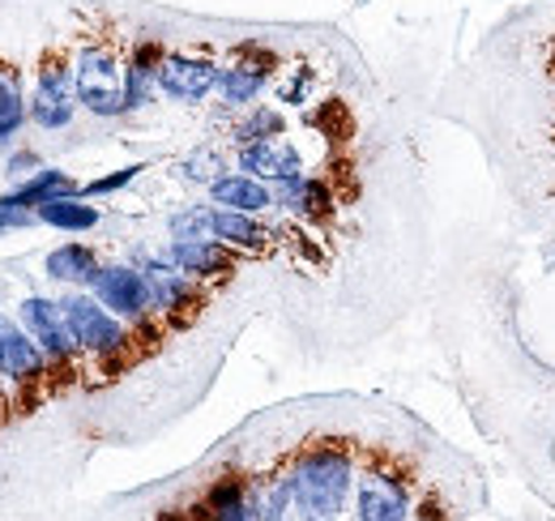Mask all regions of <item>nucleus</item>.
I'll use <instances>...</instances> for the list:
<instances>
[{
	"label": "nucleus",
	"mask_w": 555,
	"mask_h": 521,
	"mask_svg": "<svg viewBox=\"0 0 555 521\" xmlns=\"http://www.w3.org/2000/svg\"><path fill=\"white\" fill-rule=\"evenodd\" d=\"M120 48L107 35H90L73 61V81H77V103L94 116H120L129 112V73H125Z\"/></svg>",
	"instance_id": "1"
},
{
	"label": "nucleus",
	"mask_w": 555,
	"mask_h": 521,
	"mask_svg": "<svg viewBox=\"0 0 555 521\" xmlns=\"http://www.w3.org/2000/svg\"><path fill=\"white\" fill-rule=\"evenodd\" d=\"M350 454L338 445H317L295 461V474H291V496L295 505L308 513L312 521H330L350 492Z\"/></svg>",
	"instance_id": "2"
},
{
	"label": "nucleus",
	"mask_w": 555,
	"mask_h": 521,
	"mask_svg": "<svg viewBox=\"0 0 555 521\" xmlns=\"http://www.w3.org/2000/svg\"><path fill=\"white\" fill-rule=\"evenodd\" d=\"M61 308H65V317H69V329H73V338H77V346H81V355L103 359L107 368L133 364L129 346H133L138 338L116 321V313H107V308H103L99 300H90V295H69Z\"/></svg>",
	"instance_id": "3"
},
{
	"label": "nucleus",
	"mask_w": 555,
	"mask_h": 521,
	"mask_svg": "<svg viewBox=\"0 0 555 521\" xmlns=\"http://www.w3.org/2000/svg\"><path fill=\"white\" fill-rule=\"evenodd\" d=\"M77 103V81H73V61L65 52H43L39 61V86L30 99V116L39 129H65L73 120Z\"/></svg>",
	"instance_id": "4"
},
{
	"label": "nucleus",
	"mask_w": 555,
	"mask_h": 521,
	"mask_svg": "<svg viewBox=\"0 0 555 521\" xmlns=\"http://www.w3.org/2000/svg\"><path fill=\"white\" fill-rule=\"evenodd\" d=\"M22 321H26V329H30V338L43 346V355H48L56 368L73 372V364H77L81 346H77V338H73L65 308H61V304H52V300H39V295H35V300H26V304H22Z\"/></svg>",
	"instance_id": "5"
},
{
	"label": "nucleus",
	"mask_w": 555,
	"mask_h": 521,
	"mask_svg": "<svg viewBox=\"0 0 555 521\" xmlns=\"http://www.w3.org/2000/svg\"><path fill=\"white\" fill-rule=\"evenodd\" d=\"M94 295H99V304L107 313L129 317V321L150 317V300H154L150 295V274H141L133 265H107V269H99Z\"/></svg>",
	"instance_id": "6"
},
{
	"label": "nucleus",
	"mask_w": 555,
	"mask_h": 521,
	"mask_svg": "<svg viewBox=\"0 0 555 521\" xmlns=\"http://www.w3.org/2000/svg\"><path fill=\"white\" fill-rule=\"evenodd\" d=\"M218 77H222L218 61L193 56V52H171L158 73V90L176 103H202L209 90H218Z\"/></svg>",
	"instance_id": "7"
},
{
	"label": "nucleus",
	"mask_w": 555,
	"mask_h": 521,
	"mask_svg": "<svg viewBox=\"0 0 555 521\" xmlns=\"http://www.w3.org/2000/svg\"><path fill=\"white\" fill-rule=\"evenodd\" d=\"M270 68H274V56H270V52H261V48L244 43V48L235 52V61H231V65H222L218 94H222L231 107H253V99L261 94V86H266Z\"/></svg>",
	"instance_id": "8"
},
{
	"label": "nucleus",
	"mask_w": 555,
	"mask_h": 521,
	"mask_svg": "<svg viewBox=\"0 0 555 521\" xmlns=\"http://www.w3.org/2000/svg\"><path fill=\"white\" fill-rule=\"evenodd\" d=\"M240 167L257 180H274V185H286V180H299L304 176V158L291 141L282 137H266V141H248L240 145Z\"/></svg>",
	"instance_id": "9"
},
{
	"label": "nucleus",
	"mask_w": 555,
	"mask_h": 521,
	"mask_svg": "<svg viewBox=\"0 0 555 521\" xmlns=\"http://www.w3.org/2000/svg\"><path fill=\"white\" fill-rule=\"evenodd\" d=\"M354 509H359V521H406L411 518L406 483L393 479V474H385V470H372V474L359 483Z\"/></svg>",
	"instance_id": "10"
},
{
	"label": "nucleus",
	"mask_w": 555,
	"mask_h": 521,
	"mask_svg": "<svg viewBox=\"0 0 555 521\" xmlns=\"http://www.w3.org/2000/svg\"><path fill=\"white\" fill-rule=\"evenodd\" d=\"M48 355H43V346L35 342V338H26L17 326H9V321H0V372L13 381V385H30V381H39L43 372H48Z\"/></svg>",
	"instance_id": "11"
},
{
	"label": "nucleus",
	"mask_w": 555,
	"mask_h": 521,
	"mask_svg": "<svg viewBox=\"0 0 555 521\" xmlns=\"http://www.w3.org/2000/svg\"><path fill=\"white\" fill-rule=\"evenodd\" d=\"M209 236L227 249H244V253H266L270 249V231L261 223H253V214L240 209H209Z\"/></svg>",
	"instance_id": "12"
},
{
	"label": "nucleus",
	"mask_w": 555,
	"mask_h": 521,
	"mask_svg": "<svg viewBox=\"0 0 555 521\" xmlns=\"http://www.w3.org/2000/svg\"><path fill=\"white\" fill-rule=\"evenodd\" d=\"M171 265L184 269L189 278H222V274L235 269L227 244H218V240H176L171 244Z\"/></svg>",
	"instance_id": "13"
},
{
	"label": "nucleus",
	"mask_w": 555,
	"mask_h": 521,
	"mask_svg": "<svg viewBox=\"0 0 555 521\" xmlns=\"http://www.w3.org/2000/svg\"><path fill=\"white\" fill-rule=\"evenodd\" d=\"M209 196H214V205L240 209V214H261V209L274 205V193L257 176H218L209 185Z\"/></svg>",
	"instance_id": "14"
},
{
	"label": "nucleus",
	"mask_w": 555,
	"mask_h": 521,
	"mask_svg": "<svg viewBox=\"0 0 555 521\" xmlns=\"http://www.w3.org/2000/svg\"><path fill=\"white\" fill-rule=\"evenodd\" d=\"M163 43L158 39H138L129 61H125V73H129V107H141L150 99V90L158 86V73H163Z\"/></svg>",
	"instance_id": "15"
},
{
	"label": "nucleus",
	"mask_w": 555,
	"mask_h": 521,
	"mask_svg": "<svg viewBox=\"0 0 555 521\" xmlns=\"http://www.w3.org/2000/svg\"><path fill=\"white\" fill-rule=\"evenodd\" d=\"M278 201L291 209V214H299V218H312V223H325L330 214H334V189H330V180H286L282 189H278Z\"/></svg>",
	"instance_id": "16"
},
{
	"label": "nucleus",
	"mask_w": 555,
	"mask_h": 521,
	"mask_svg": "<svg viewBox=\"0 0 555 521\" xmlns=\"http://www.w3.org/2000/svg\"><path fill=\"white\" fill-rule=\"evenodd\" d=\"M35 218L48 223V227H61V231H90V227L99 223V209L86 205L81 193H65V196L43 201V205L35 209Z\"/></svg>",
	"instance_id": "17"
},
{
	"label": "nucleus",
	"mask_w": 555,
	"mask_h": 521,
	"mask_svg": "<svg viewBox=\"0 0 555 521\" xmlns=\"http://www.w3.org/2000/svg\"><path fill=\"white\" fill-rule=\"evenodd\" d=\"M99 260L94 253L86 249V244H61L56 253H48V274L56 278V282H90L94 287V278H99Z\"/></svg>",
	"instance_id": "18"
},
{
	"label": "nucleus",
	"mask_w": 555,
	"mask_h": 521,
	"mask_svg": "<svg viewBox=\"0 0 555 521\" xmlns=\"http://www.w3.org/2000/svg\"><path fill=\"white\" fill-rule=\"evenodd\" d=\"M26 120V99H22V73L17 65L0 61V145L22 129Z\"/></svg>",
	"instance_id": "19"
},
{
	"label": "nucleus",
	"mask_w": 555,
	"mask_h": 521,
	"mask_svg": "<svg viewBox=\"0 0 555 521\" xmlns=\"http://www.w3.org/2000/svg\"><path fill=\"white\" fill-rule=\"evenodd\" d=\"M65 193H77V185H73L65 171H39L35 180H26L17 193L4 196V205H17V209H26V205H43V201H52V196H65Z\"/></svg>",
	"instance_id": "20"
},
{
	"label": "nucleus",
	"mask_w": 555,
	"mask_h": 521,
	"mask_svg": "<svg viewBox=\"0 0 555 521\" xmlns=\"http://www.w3.org/2000/svg\"><path fill=\"white\" fill-rule=\"evenodd\" d=\"M231 505H244V479H235V474L218 479V483L206 492V513H209V518H218V513H222V509H231Z\"/></svg>",
	"instance_id": "21"
},
{
	"label": "nucleus",
	"mask_w": 555,
	"mask_h": 521,
	"mask_svg": "<svg viewBox=\"0 0 555 521\" xmlns=\"http://www.w3.org/2000/svg\"><path fill=\"white\" fill-rule=\"evenodd\" d=\"M278 132H282V116L257 107V112L240 125V145H248V141H266V137H278Z\"/></svg>",
	"instance_id": "22"
},
{
	"label": "nucleus",
	"mask_w": 555,
	"mask_h": 521,
	"mask_svg": "<svg viewBox=\"0 0 555 521\" xmlns=\"http://www.w3.org/2000/svg\"><path fill=\"white\" fill-rule=\"evenodd\" d=\"M141 167H125V171H116V176H107V180H94V185H86V196H103V193H116V189H125L129 180H138Z\"/></svg>",
	"instance_id": "23"
},
{
	"label": "nucleus",
	"mask_w": 555,
	"mask_h": 521,
	"mask_svg": "<svg viewBox=\"0 0 555 521\" xmlns=\"http://www.w3.org/2000/svg\"><path fill=\"white\" fill-rule=\"evenodd\" d=\"M30 223V214L26 209H17V205H4L0 201V227H26Z\"/></svg>",
	"instance_id": "24"
},
{
	"label": "nucleus",
	"mask_w": 555,
	"mask_h": 521,
	"mask_svg": "<svg viewBox=\"0 0 555 521\" xmlns=\"http://www.w3.org/2000/svg\"><path fill=\"white\" fill-rule=\"evenodd\" d=\"M214 521H257V518H253V509H248V505H231V509H222Z\"/></svg>",
	"instance_id": "25"
},
{
	"label": "nucleus",
	"mask_w": 555,
	"mask_h": 521,
	"mask_svg": "<svg viewBox=\"0 0 555 521\" xmlns=\"http://www.w3.org/2000/svg\"><path fill=\"white\" fill-rule=\"evenodd\" d=\"M163 521H189V518H184V513H167Z\"/></svg>",
	"instance_id": "26"
}]
</instances>
